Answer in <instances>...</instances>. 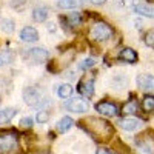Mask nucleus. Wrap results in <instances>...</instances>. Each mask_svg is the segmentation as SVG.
<instances>
[{"instance_id": "f257e3e1", "label": "nucleus", "mask_w": 154, "mask_h": 154, "mask_svg": "<svg viewBox=\"0 0 154 154\" xmlns=\"http://www.w3.org/2000/svg\"><path fill=\"white\" fill-rule=\"evenodd\" d=\"M80 126L83 130L91 136L93 139L96 140H102V142H105L108 140L112 134V126L111 123H108L106 120L103 119H97V117H88L85 120L80 122Z\"/></svg>"}, {"instance_id": "f03ea898", "label": "nucleus", "mask_w": 154, "mask_h": 154, "mask_svg": "<svg viewBox=\"0 0 154 154\" xmlns=\"http://www.w3.org/2000/svg\"><path fill=\"white\" fill-rule=\"evenodd\" d=\"M19 146V137L14 131L0 133V152H12Z\"/></svg>"}, {"instance_id": "7ed1b4c3", "label": "nucleus", "mask_w": 154, "mask_h": 154, "mask_svg": "<svg viewBox=\"0 0 154 154\" xmlns=\"http://www.w3.org/2000/svg\"><path fill=\"white\" fill-rule=\"evenodd\" d=\"M112 35V29L109 28V25H106L105 22H97L93 29H91V37L97 42H105Z\"/></svg>"}, {"instance_id": "20e7f679", "label": "nucleus", "mask_w": 154, "mask_h": 154, "mask_svg": "<svg viewBox=\"0 0 154 154\" xmlns=\"http://www.w3.org/2000/svg\"><path fill=\"white\" fill-rule=\"evenodd\" d=\"M42 99H43V93H42V89L37 88V86H28L23 91V100L26 102V105H29V106H38Z\"/></svg>"}, {"instance_id": "39448f33", "label": "nucleus", "mask_w": 154, "mask_h": 154, "mask_svg": "<svg viewBox=\"0 0 154 154\" xmlns=\"http://www.w3.org/2000/svg\"><path fill=\"white\" fill-rule=\"evenodd\" d=\"M23 56H25V59H28L31 63H37V65H38V63L46 62L48 57H49L48 51L43 49V48H29Z\"/></svg>"}, {"instance_id": "423d86ee", "label": "nucleus", "mask_w": 154, "mask_h": 154, "mask_svg": "<svg viewBox=\"0 0 154 154\" xmlns=\"http://www.w3.org/2000/svg\"><path fill=\"white\" fill-rule=\"evenodd\" d=\"M65 108L71 112H86L88 108H89V103H88V100L82 99V97H74V99H69L66 103H65Z\"/></svg>"}, {"instance_id": "0eeeda50", "label": "nucleus", "mask_w": 154, "mask_h": 154, "mask_svg": "<svg viewBox=\"0 0 154 154\" xmlns=\"http://www.w3.org/2000/svg\"><path fill=\"white\" fill-rule=\"evenodd\" d=\"M96 109L99 111V114H103V116H106V117H114V116L119 114L117 106H116L114 103H111V102H108V100L99 102V103L96 105Z\"/></svg>"}, {"instance_id": "6e6552de", "label": "nucleus", "mask_w": 154, "mask_h": 154, "mask_svg": "<svg viewBox=\"0 0 154 154\" xmlns=\"http://www.w3.org/2000/svg\"><path fill=\"white\" fill-rule=\"evenodd\" d=\"M119 125L125 131H136L142 126V120L136 119V117H123V119L119 120Z\"/></svg>"}, {"instance_id": "1a4fd4ad", "label": "nucleus", "mask_w": 154, "mask_h": 154, "mask_svg": "<svg viewBox=\"0 0 154 154\" xmlns=\"http://www.w3.org/2000/svg\"><path fill=\"white\" fill-rule=\"evenodd\" d=\"M79 93L85 97H91L94 94V80L85 77V79L79 83Z\"/></svg>"}, {"instance_id": "9d476101", "label": "nucleus", "mask_w": 154, "mask_h": 154, "mask_svg": "<svg viewBox=\"0 0 154 154\" xmlns=\"http://www.w3.org/2000/svg\"><path fill=\"white\" fill-rule=\"evenodd\" d=\"M38 38V32L35 28L32 26H25L22 31H20V40L23 42H28V43H32Z\"/></svg>"}, {"instance_id": "9b49d317", "label": "nucleus", "mask_w": 154, "mask_h": 154, "mask_svg": "<svg viewBox=\"0 0 154 154\" xmlns=\"http://www.w3.org/2000/svg\"><path fill=\"white\" fill-rule=\"evenodd\" d=\"M48 12H49V11H48L46 6H43V5H37V6L32 9V19H34L35 22H38V23H42V22L46 20Z\"/></svg>"}, {"instance_id": "f8f14e48", "label": "nucleus", "mask_w": 154, "mask_h": 154, "mask_svg": "<svg viewBox=\"0 0 154 154\" xmlns=\"http://www.w3.org/2000/svg\"><path fill=\"white\" fill-rule=\"evenodd\" d=\"M137 85L142 89H152L154 86V79L151 74H140L137 77Z\"/></svg>"}, {"instance_id": "ddd939ff", "label": "nucleus", "mask_w": 154, "mask_h": 154, "mask_svg": "<svg viewBox=\"0 0 154 154\" xmlns=\"http://www.w3.org/2000/svg\"><path fill=\"white\" fill-rule=\"evenodd\" d=\"M83 5V0H59L57 6L62 9H77Z\"/></svg>"}, {"instance_id": "4468645a", "label": "nucleus", "mask_w": 154, "mask_h": 154, "mask_svg": "<svg viewBox=\"0 0 154 154\" xmlns=\"http://www.w3.org/2000/svg\"><path fill=\"white\" fill-rule=\"evenodd\" d=\"M119 57L123 60V62H128V63H134L137 60V54H136V51L133 48H123L120 51V54Z\"/></svg>"}, {"instance_id": "2eb2a0df", "label": "nucleus", "mask_w": 154, "mask_h": 154, "mask_svg": "<svg viewBox=\"0 0 154 154\" xmlns=\"http://www.w3.org/2000/svg\"><path fill=\"white\" fill-rule=\"evenodd\" d=\"M72 123H74V120H72L71 117H68V116H65V117H62V119L56 123V128H57L59 133H66L69 128L72 126Z\"/></svg>"}, {"instance_id": "dca6fc26", "label": "nucleus", "mask_w": 154, "mask_h": 154, "mask_svg": "<svg viewBox=\"0 0 154 154\" xmlns=\"http://www.w3.org/2000/svg\"><path fill=\"white\" fill-rule=\"evenodd\" d=\"M17 114V111L14 108H3L0 109V123H8L14 119V116Z\"/></svg>"}, {"instance_id": "f3484780", "label": "nucleus", "mask_w": 154, "mask_h": 154, "mask_svg": "<svg viewBox=\"0 0 154 154\" xmlns=\"http://www.w3.org/2000/svg\"><path fill=\"white\" fill-rule=\"evenodd\" d=\"M134 11L137 12V14H140V16H145V17H149V19H152V6L149 5L148 6V3H139V5H136L134 6Z\"/></svg>"}, {"instance_id": "a211bd4d", "label": "nucleus", "mask_w": 154, "mask_h": 154, "mask_svg": "<svg viewBox=\"0 0 154 154\" xmlns=\"http://www.w3.org/2000/svg\"><path fill=\"white\" fill-rule=\"evenodd\" d=\"M72 91H74V89H72V86L69 83H62L57 88V96L60 99H69L72 96Z\"/></svg>"}, {"instance_id": "6ab92c4d", "label": "nucleus", "mask_w": 154, "mask_h": 154, "mask_svg": "<svg viewBox=\"0 0 154 154\" xmlns=\"http://www.w3.org/2000/svg\"><path fill=\"white\" fill-rule=\"evenodd\" d=\"M139 111V103L136 100H130L128 103H125L123 105V108H122V112L123 114H136Z\"/></svg>"}, {"instance_id": "aec40b11", "label": "nucleus", "mask_w": 154, "mask_h": 154, "mask_svg": "<svg viewBox=\"0 0 154 154\" xmlns=\"http://www.w3.org/2000/svg\"><path fill=\"white\" fill-rule=\"evenodd\" d=\"M12 62V54L9 49H3L0 51V66H5V65H9Z\"/></svg>"}, {"instance_id": "412c9836", "label": "nucleus", "mask_w": 154, "mask_h": 154, "mask_svg": "<svg viewBox=\"0 0 154 154\" xmlns=\"http://www.w3.org/2000/svg\"><path fill=\"white\" fill-rule=\"evenodd\" d=\"M0 29L5 31V32H12L14 31V20H11V19H3L2 22H0Z\"/></svg>"}, {"instance_id": "4be33fe9", "label": "nucleus", "mask_w": 154, "mask_h": 154, "mask_svg": "<svg viewBox=\"0 0 154 154\" xmlns=\"http://www.w3.org/2000/svg\"><path fill=\"white\" fill-rule=\"evenodd\" d=\"M35 120H37V123H46V122L49 120V112H48V111H45V109L37 111Z\"/></svg>"}, {"instance_id": "5701e85b", "label": "nucleus", "mask_w": 154, "mask_h": 154, "mask_svg": "<svg viewBox=\"0 0 154 154\" xmlns=\"http://www.w3.org/2000/svg\"><path fill=\"white\" fill-rule=\"evenodd\" d=\"M142 105H143V109L145 111H152L154 109V97L152 96H146L142 102Z\"/></svg>"}, {"instance_id": "b1692460", "label": "nucleus", "mask_w": 154, "mask_h": 154, "mask_svg": "<svg viewBox=\"0 0 154 154\" xmlns=\"http://www.w3.org/2000/svg\"><path fill=\"white\" fill-rule=\"evenodd\" d=\"M68 20H69V25H79L82 22L79 12H71V14L68 16Z\"/></svg>"}, {"instance_id": "393cba45", "label": "nucleus", "mask_w": 154, "mask_h": 154, "mask_svg": "<svg viewBox=\"0 0 154 154\" xmlns=\"http://www.w3.org/2000/svg\"><path fill=\"white\" fill-rule=\"evenodd\" d=\"M96 65V60L93 57H89V59H85L82 63H80V69H89L91 66Z\"/></svg>"}, {"instance_id": "a878e982", "label": "nucleus", "mask_w": 154, "mask_h": 154, "mask_svg": "<svg viewBox=\"0 0 154 154\" xmlns=\"http://www.w3.org/2000/svg\"><path fill=\"white\" fill-rule=\"evenodd\" d=\"M145 43L148 45V48H152V46H154V31H152V29H149V31L146 32V35H145Z\"/></svg>"}, {"instance_id": "bb28decb", "label": "nucleus", "mask_w": 154, "mask_h": 154, "mask_svg": "<svg viewBox=\"0 0 154 154\" xmlns=\"http://www.w3.org/2000/svg\"><path fill=\"white\" fill-rule=\"evenodd\" d=\"M20 123H22V126H25V128H29V126H32V119H31V117H23V119L20 120Z\"/></svg>"}, {"instance_id": "cd10ccee", "label": "nucleus", "mask_w": 154, "mask_h": 154, "mask_svg": "<svg viewBox=\"0 0 154 154\" xmlns=\"http://www.w3.org/2000/svg\"><path fill=\"white\" fill-rule=\"evenodd\" d=\"M96 152H108V154H109V152H112V151H111V149H108V148H97V149H96Z\"/></svg>"}, {"instance_id": "c85d7f7f", "label": "nucleus", "mask_w": 154, "mask_h": 154, "mask_svg": "<svg viewBox=\"0 0 154 154\" xmlns=\"http://www.w3.org/2000/svg\"><path fill=\"white\" fill-rule=\"evenodd\" d=\"M91 3H94V5H102V3H105L106 0H89Z\"/></svg>"}, {"instance_id": "c756f323", "label": "nucleus", "mask_w": 154, "mask_h": 154, "mask_svg": "<svg viewBox=\"0 0 154 154\" xmlns=\"http://www.w3.org/2000/svg\"><path fill=\"white\" fill-rule=\"evenodd\" d=\"M0 100H2V99H0Z\"/></svg>"}]
</instances>
